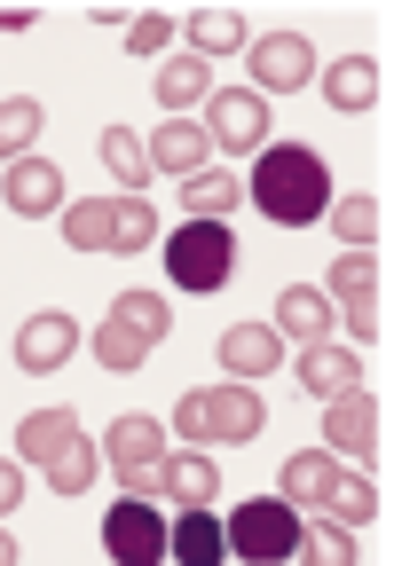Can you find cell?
<instances>
[{
	"label": "cell",
	"instance_id": "cell-1",
	"mask_svg": "<svg viewBox=\"0 0 394 566\" xmlns=\"http://www.w3.org/2000/svg\"><path fill=\"white\" fill-rule=\"evenodd\" d=\"M245 197L269 212L277 229H308V221H323V212H332V166H323L308 142H269V150L252 158Z\"/></svg>",
	"mask_w": 394,
	"mask_h": 566
},
{
	"label": "cell",
	"instance_id": "cell-2",
	"mask_svg": "<svg viewBox=\"0 0 394 566\" xmlns=\"http://www.w3.org/2000/svg\"><path fill=\"white\" fill-rule=\"evenodd\" d=\"M17 449L32 472H48L55 495H87L95 488V441H87V424L72 409H32L17 424Z\"/></svg>",
	"mask_w": 394,
	"mask_h": 566
},
{
	"label": "cell",
	"instance_id": "cell-3",
	"mask_svg": "<svg viewBox=\"0 0 394 566\" xmlns=\"http://www.w3.org/2000/svg\"><path fill=\"white\" fill-rule=\"evenodd\" d=\"M269 424V401L252 386H206V394H182L174 401V433L197 449V441H221V449H252V433Z\"/></svg>",
	"mask_w": 394,
	"mask_h": 566
},
{
	"label": "cell",
	"instance_id": "cell-4",
	"mask_svg": "<svg viewBox=\"0 0 394 566\" xmlns=\"http://www.w3.org/2000/svg\"><path fill=\"white\" fill-rule=\"evenodd\" d=\"M166 331H174V315H166L158 292H126V300H111V315H103V331H95V363H103L111 378H126V370L151 363V346H158Z\"/></svg>",
	"mask_w": 394,
	"mask_h": 566
},
{
	"label": "cell",
	"instance_id": "cell-5",
	"mask_svg": "<svg viewBox=\"0 0 394 566\" xmlns=\"http://www.w3.org/2000/svg\"><path fill=\"white\" fill-rule=\"evenodd\" d=\"M166 275H174V292H221V283L237 275L229 221H182L166 237Z\"/></svg>",
	"mask_w": 394,
	"mask_h": 566
},
{
	"label": "cell",
	"instance_id": "cell-6",
	"mask_svg": "<svg viewBox=\"0 0 394 566\" xmlns=\"http://www.w3.org/2000/svg\"><path fill=\"white\" fill-rule=\"evenodd\" d=\"M103 449H111V472H118V488L135 495V504H158V488H166V424L158 417H118L111 433H103Z\"/></svg>",
	"mask_w": 394,
	"mask_h": 566
},
{
	"label": "cell",
	"instance_id": "cell-7",
	"mask_svg": "<svg viewBox=\"0 0 394 566\" xmlns=\"http://www.w3.org/2000/svg\"><path fill=\"white\" fill-rule=\"evenodd\" d=\"M221 543H229L245 566H284V558H292V543H300V512L284 504V495H252V504H237V512H229Z\"/></svg>",
	"mask_w": 394,
	"mask_h": 566
},
{
	"label": "cell",
	"instance_id": "cell-8",
	"mask_svg": "<svg viewBox=\"0 0 394 566\" xmlns=\"http://www.w3.org/2000/svg\"><path fill=\"white\" fill-rule=\"evenodd\" d=\"M379 292H386V275H379V252H340L332 260V275H323V300H332V315H340V331L355 338V346H371L379 338Z\"/></svg>",
	"mask_w": 394,
	"mask_h": 566
},
{
	"label": "cell",
	"instance_id": "cell-9",
	"mask_svg": "<svg viewBox=\"0 0 394 566\" xmlns=\"http://www.w3.org/2000/svg\"><path fill=\"white\" fill-rule=\"evenodd\" d=\"M269 95H252V87H214L206 95V142L229 158H252V150H269Z\"/></svg>",
	"mask_w": 394,
	"mask_h": 566
},
{
	"label": "cell",
	"instance_id": "cell-10",
	"mask_svg": "<svg viewBox=\"0 0 394 566\" xmlns=\"http://www.w3.org/2000/svg\"><path fill=\"white\" fill-rule=\"evenodd\" d=\"M103 551L118 566H166V520H158V504L118 495V504L103 512Z\"/></svg>",
	"mask_w": 394,
	"mask_h": 566
},
{
	"label": "cell",
	"instance_id": "cell-11",
	"mask_svg": "<svg viewBox=\"0 0 394 566\" xmlns=\"http://www.w3.org/2000/svg\"><path fill=\"white\" fill-rule=\"evenodd\" d=\"M315 80V48L300 32H269V40H252V95H292Z\"/></svg>",
	"mask_w": 394,
	"mask_h": 566
},
{
	"label": "cell",
	"instance_id": "cell-12",
	"mask_svg": "<svg viewBox=\"0 0 394 566\" xmlns=\"http://www.w3.org/2000/svg\"><path fill=\"white\" fill-rule=\"evenodd\" d=\"M80 354V323L63 315V307H48V315H24V331H17V370H32V378H48V370H63Z\"/></svg>",
	"mask_w": 394,
	"mask_h": 566
},
{
	"label": "cell",
	"instance_id": "cell-13",
	"mask_svg": "<svg viewBox=\"0 0 394 566\" xmlns=\"http://www.w3.org/2000/svg\"><path fill=\"white\" fill-rule=\"evenodd\" d=\"M0 205L24 212V221H48V212H63V166H48V158L0 166Z\"/></svg>",
	"mask_w": 394,
	"mask_h": 566
},
{
	"label": "cell",
	"instance_id": "cell-14",
	"mask_svg": "<svg viewBox=\"0 0 394 566\" xmlns=\"http://www.w3.org/2000/svg\"><path fill=\"white\" fill-rule=\"evenodd\" d=\"M277 363H284V338H277L269 323H237V331H221V370H229V386L269 378Z\"/></svg>",
	"mask_w": 394,
	"mask_h": 566
},
{
	"label": "cell",
	"instance_id": "cell-15",
	"mask_svg": "<svg viewBox=\"0 0 394 566\" xmlns=\"http://www.w3.org/2000/svg\"><path fill=\"white\" fill-rule=\"evenodd\" d=\"M323 441H332L340 457H371L379 449V401L363 386L340 394V401H323Z\"/></svg>",
	"mask_w": 394,
	"mask_h": 566
},
{
	"label": "cell",
	"instance_id": "cell-16",
	"mask_svg": "<svg viewBox=\"0 0 394 566\" xmlns=\"http://www.w3.org/2000/svg\"><path fill=\"white\" fill-rule=\"evenodd\" d=\"M277 338H300V346H332V331H340V315H332V300L315 292V283H292V292L277 300V323H269Z\"/></svg>",
	"mask_w": 394,
	"mask_h": 566
},
{
	"label": "cell",
	"instance_id": "cell-17",
	"mask_svg": "<svg viewBox=\"0 0 394 566\" xmlns=\"http://www.w3.org/2000/svg\"><path fill=\"white\" fill-rule=\"evenodd\" d=\"M151 174H174V181H189V174H206V158H214V142H206V126H189V118H174V126H158L151 142Z\"/></svg>",
	"mask_w": 394,
	"mask_h": 566
},
{
	"label": "cell",
	"instance_id": "cell-18",
	"mask_svg": "<svg viewBox=\"0 0 394 566\" xmlns=\"http://www.w3.org/2000/svg\"><path fill=\"white\" fill-rule=\"evenodd\" d=\"M300 394L308 401H340V394H355V378H363V363L348 346H300Z\"/></svg>",
	"mask_w": 394,
	"mask_h": 566
},
{
	"label": "cell",
	"instance_id": "cell-19",
	"mask_svg": "<svg viewBox=\"0 0 394 566\" xmlns=\"http://www.w3.org/2000/svg\"><path fill=\"white\" fill-rule=\"evenodd\" d=\"M332 488H340V457H323V449L284 457V504L292 512H323V504H332Z\"/></svg>",
	"mask_w": 394,
	"mask_h": 566
},
{
	"label": "cell",
	"instance_id": "cell-20",
	"mask_svg": "<svg viewBox=\"0 0 394 566\" xmlns=\"http://www.w3.org/2000/svg\"><path fill=\"white\" fill-rule=\"evenodd\" d=\"M166 504H182V512H206L214 495H221V472H214V457H197V449H182V457H166Z\"/></svg>",
	"mask_w": 394,
	"mask_h": 566
},
{
	"label": "cell",
	"instance_id": "cell-21",
	"mask_svg": "<svg viewBox=\"0 0 394 566\" xmlns=\"http://www.w3.org/2000/svg\"><path fill=\"white\" fill-rule=\"evenodd\" d=\"M166 558H182V566H221V558H229L221 520H214V512H182V520L166 527Z\"/></svg>",
	"mask_w": 394,
	"mask_h": 566
},
{
	"label": "cell",
	"instance_id": "cell-22",
	"mask_svg": "<svg viewBox=\"0 0 394 566\" xmlns=\"http://www.w3.org/2000/svg\"><path fill=\"white\" fill-rule=\"evenodd\" d=\"M323 103L348 111V118L371 111V103H379V63H371V55H340L332 71H323Z\"/></svg>",
	"mask_w": 394,
	"mask_h": 566
},
{
	"label": "cell",
	"instance_id": "cell-23",
	"mask_svg": "<svg viewBox=\"0 0 394 566\" xmlns=\"http://www.w3.org/2000/svg\"><path fill=\"white\" fill-rule=\"evenodd\" d=\"M182 205H189V221H229V212L245 205V181L221 174V166H206V174L182 181Z\"/></svg>",
	"mask_w": 394,
	"mask_h": 566
},
{
	"label": "cell",
	"instance_id": "cell-24",
	"mask_svg": "<svg viewBox=\"0 0 394 566\" xmlns=\"http://www.w3.org/2000/svg\"><path fill=\"white\" fill-rule=\"evenodd\" d=\"M214 95V71L197 63V55H174V63H158V103L174 111V118H189L197 103Z\"/></svg>",
	"mask_w": 394,
	"mask_h": 566
},
{
	"label": "cell",
	"instance_id": "cell-25",
	"mask_svg": "<svg viewBox=\"0 0 394 566\" xmlns=\"http://www.w3.org/2000/svg\"><path fill=\"white\" fill-rule=\"evenodd\" d=\"M174 32H189V55L206 63V55H237L245 48V17L237 9H197L189 24H174Z\"/></svg>",
	"mask_w": 394,
	"mask_h": 566
},
{
	"label": "cell",
	"instance_id": "cell-26",
	"mask_svg": "<svg viewBox=\"0 0 394 566\" xmlns=\"http://www.w3.org/2000/svg\"><path fill=\"white\" fill-rule=\"evenodd\" d=\"M40 103L32 95H0V166H17V158H32V142H40Z\"/></svg>",
	"mask_w": 394,
	"mask_h": 566
},
{
	"label": "cell",
	"instance_id": "cell-27",
	"mask_svg": "<svg viewBox=\"0 0 394 566\" xmlns=\"http://www.w3.org/2000/svg\"><path fill=\"white\" fill-rule=\"evenodd\" d=\"M323 221L340 229V244H348V252H371V244H379V229H386V212H379V197H332V212H323Z\"/></svg>",
	"mask_w": 394,
	"mask_h": 566
},
{
	"label": "cell",
	"instance_id": "cell-28",
	"mask_svg": "<svg viewBox=\"0 0 394 566\" xmlns=\"http://www.w3.org/2000/svg\"><path fill=\"white\" fill-rule=\"evenodd\" d=\"M103 166H111V181H118L126 197L151 181V150L135 142V126H103Z\"/></svg>",
	"mask_w": 394,
	"mask_h": 566
},
{
	"label": "cell",
	"instance_id": "cell-29",
	"mask_svg": "<svg viewBox=\"0 0 394 566\" xmlns=\"http://www.w3.org/2000/svg\"><path fill=\"white\" fill-rule=\"evenodd\" d=\"M151 244H158L151 197H111V252H151Z\"/></svg>",
	"mask_w": 394,
	"mask_h": 566
},
{
	"label": "cell",
	"instance_id": "cell-30",
	"mask_svg": "<svg viewBox=\"0 0 394 566\" xmlns=\"http://www.w3.org/2000/svg\"><path fill=\"white\" fill-rule=\"evenodd\" d=\"M63 244H72V252H111V197L63 205Z\"/></svg>",
	"mask_w": 394,
	"mask_h": 566
},
{
	"label": "cell",
	"instance_id": "cell-31",
	"mask_svg": "<svg viewBox=\"0 0 394 566\" xmlns=\"http://www.w3.org/2000/svg\"><path fill=\"white\" fill-rule=\"evenodd\" d=\"M323 520L332 527H363V520H379V480H363V472H340V488H332V504H323Z\"/></svg>",
	"mask_w": 394,
	"mask_h": 566
},
{
	"label": "cell",
	"instance_id": "cell-32",
	"mask_svg": "<svg viewBox=\"0 0 394 566\" xmlns=\"http://www.w3.org/2000/svg\"><path fill=\"white\" fill-rule=\"evenodd\" d=\"M292 558H300V566H355V535L332 527V520H308L300 543H292Z\"/></svg>",
	"mask_w": 394,
	"mask_h": 566
},
{
	"label": "cell",
	"instance_id": "cell-33",
	"mask_svg": "<svg viewBox=\"0 0 394 566\" xmlns=\"http://www.w3.org/2000/svg\"><path fill=\"white\" fill-rule=\"evenodd\" d=\"M166 40H174V17H158V9L126 17V48H135V55H166Z\"/></svg>",
	"mask_w": 394,
	"mask_h": 566
},
{
	"label": "cell",
	"instance_id": "cell-34",
	"mask_svg": "<svg viewBox=\"0 0 394 566\" xmlns=\"http://www.w3.org/2000/svg\"><path fill=\"white\" fill-rule=\"evenodd\" d=\"M24 504V464H9V457H0V520H9Z\"/></svg>",
	"mask_w": 394,
	"mask_h": 566
},
{
	"label": "cell",
	"instance_id": "cell-35",
	"mask_svg": "<svg viewBox=\"0 0 394 566\" xmlns=\"http://www.w3.org/2000/svg\"><path fill=\"white\" fill-rule=\"evenodd\" d=\"M17 32H32V17L24 9H0V40H17Z\"/></svg>",
	"mask_w": 394,
	"mask_h": 566
},
{
	"label": "cell",
	"instance_id": "cell-36",
	"mask_svg": "<svg viewBox=\"0 0 394 566\" xmlns=\"http://www.w3.org/2000/svg\"><path fill=\"white\" fill-rule=\"evenodd\" d=\"M0 566H17V535H9V520H0Z\"/></svg>",
	"mask_w": 394,
	"mask_h": 566
}]
</instances>
